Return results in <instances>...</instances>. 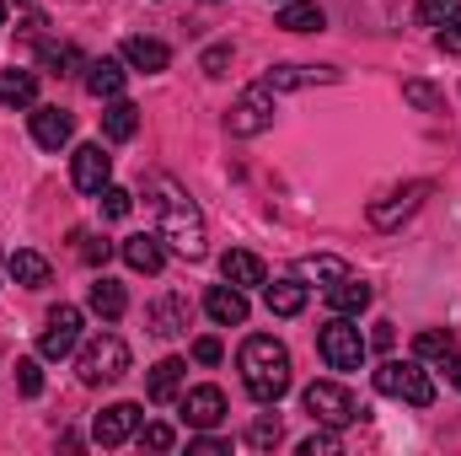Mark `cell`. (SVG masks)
I'll list each match as a JSON object with an SVG mask.
<instances>
[{"instance_id": "obj_7", "label": "cell", "mask_w": 461, "mask_h": 456, "mask_svg": "<svg viewBox=\"0 0 461 456\" xmlns=\"http://www.w3.org/2000/svg\"><path fill=\"white\" fill-rule=\"evenodd\" d=\"M317 349H322L328 370H359V365H365V354H370V343L359 339V328H354L348 317H333V323L317 333Z\"/></svg>"}, {"instance_id": "obj_19", "label": "cell", "mask_w": 461, "mask_h": 456, "mask_svg": "<svg viewBox=\"0 0 461 456\" xmlns=\"http://www.w3.org/2000/svg\"><path fill=\"white\" fill-rule=\"evenodd\" d=\"M183 376H188V365H183L177 354H167L161 365H150L145 397H150V403H177V392H183Z\"/></svg>"}, {"instance_id": "obj_16", "label": "cell", "mask_w": 461, "mask_h": 456, "mask_svg": "<svg viewBox=\"0 0 461 456\" xmlns=\"http://www.w3.org/2000/svg\"><path fill=\"white\" fill-rule=\"evenodd\" d=\"M123 65L140 70V76H161L172 65V49L161 38H123Z\"/></svg>"}, {"instance_id": "obj_41", "label": "cell", "mask_w": 461, "mask_h": 456, "mask_svg": "<svg viewBox=\"0 0 461 456\" xmlns=\"http://www.w3.org/2000/svg\"><path fill=\"white\" fill-rule=\"evenodd\" d=\"M435 43H440L446 54H461V16H451L446 27H435Z\"/></svg>"}, {"instance_id": "obj_11", "label": "cell", "mask_w": 461, "mask_h": 456, "mask_svg": "<svg viewBox=\"0 0 461 456\" xmlns=\"http://www.w3.org/2000/svg\"><path fill=\"white\" fill-rule=\"evenodd\" d=\"M344 70H333V65H274L268 76H263V87L279 97V92H301V87H333Z\"/></svg>"}, {"instance_id": "obj_10", "label": "cell", "mask_w": 461, "mask_h": 456, "mask_svg": "<svg viewBox=\"0 0 461 456\" xmlns=\"http://www.w3.org/2000/svg\"><path fill=\"white\" fill-rule=\"evenodd\" d=\"M70 183H76L81 194H103V188L113 183V156H108L103 145H76V156H70Z\"/></svg>"}, {"instance_id": "obj_34", "label": "cell", "mask_w": 461, "mask_h": 456, "mask_svg": "<svg viewBox=\"0 0 461 456\" xmlns=\"http://www.w3.org/2000/svg\"><path fill=\"white\" fill-rule=\"evenodd\" d=\"M451 16H461V0H419V27H446Z\"/></svg>"}, {"instance_id": "obj_42", "label": "cell", "mask_w": 461, "mask_h": 456, "mask_svg": "<svg viewBox=\"0 0 461 456\" xmlns=\"http://www.w3.org/2000/svg\"><path fill=\"white\" fill-rule=\"evenodd\" d=\"M226 65H230V43L204 49V76H226Z\"/></svg>"}, {"instance_id": "obj_46", "label": "cell", "mask_w": 461, "mask_h": 456, "mask_svg": "<svg viewBox=\"0 0 461 456\" xmlns=\"http://www.w3.org/2000/svg\"><path fill=\"white\" fill-rule=\"evenodd\" d=\"M0 27H5V0H0Z\"/></svg>"}, {"instance_id": "obj_5", "label": "cell", "mask_w": 461, "mask_h": 456, "mask_svg": "<svg viewBox=\"0 0 461 456\" xmlns=\"http://www.w3.org/2000/svg\"><path fill=\"white\" fill-rule=\"evenodd\" d=\"M306 414H312L317 424H328V430H348L365 408L354 403V392L339 387V381H312V387H306Z\"/></svg>"}, {"instance_id": "obj_27", "label": "cell", "mask_w": 461, "mask_h": 456, "mask_svg": "<svg viewBox=\"0 0 461 456\" xmlns=\"http://www.w3.org/2000/svg\"><path fill=\"white\" fill-rule=\"evenodd\" d=\"M295 274L306 279V290H312V285H322V290H328V285H339V279L348 274V263L322 252V258H301V263H295Z\"/></svg>"}, {"instance_id": "obj_24", "label": "cell", "mask_w": 461, "mask_h": 456, "mask_svg": "<svg viewBox=\"0 0 461 456\" xmlns=\"http://www.w3.org/2000/svg\"><path fill=\"white\" fill-rule=\"evenodd\" d=\"M86 92L103 97V103L123 97V59H92L86 65Z\"/></svg>"}, {"instance_id": "obj_18", "label": "cell", "mask_w": 461, "mask_h": 456, "mask_svg": "<svg viewBox=\"0 0 461 456\" xmlns=\"http://www.w3.org/2000/svg\"><path fill=\"white\" fill-rule=\"evenodd\" d=\"M70 134H76V118L65 114V108H38V103H32V140H38L43 150L70 145Z\"/></svg>"}, {"instance_id": "obj_32", "label": "cell", "mask_w": 461, "mask_h": 456, "mask_svg": "<svg viewBox=\"0 0 461 456\" xmlns=\"http://www.w3.org/2000/svg\"><path fill=\"white\" fill-rule=\"evenodd\" d=\"M70 242H76V258H81V263H108V252H113L97 231H86V226L70 231Z\"/></svg>"}, {"instance_id": "obj_39", "label": "cell", "mask_w": 461, "mask_h": 456, "mask_svg": "<svg viewBox=\"0 0 461 456\" xmlns=\"http://www.w3.org/2000/svg\"><path fill=\"white\" fill-rule=\"evenodd\" d=\"M140 446H145V451H172V446H177V430H172V424H145V430H140Z\"/></svg>"}, {"instance_id": "obj_15", "label": "cell", "mask_w": 461, "mask_h": 456, "mask_svg": "<svg viewBox=\"0 0 461 456\" xmlns=\"http://www.w3.org/2000/svg\"><path fill=\"white\" fill-rule=\"evenodd\" d=\"M204 312H210V323H221V328H241L247 323V296H241V285H210V296H204Z\"/></svg>"}, {"instance_id": "obj_30", "label": "cell", "mask_w": 461, "mask_h": 456, "mask_svg": "<svg viewBox=\"0 0 461 456\" xmlns=\"http://www.w3.org/2000/svg\"><path fill=\"white\" fill-rule=\"evenodd\" d=\"M43 65H49L54 76H81L92 59H81V49H76V43H43Z\"/></svg>"}, {"instance_id": "obj_37", "label": "cell", "mask_w": 461, "mask_h": 456, "mask_svg": "<svg viewBox=\"0 0 461 456\" xmlns=\"http://www.w3.org/2000/svg\"><path fill=\"white\" fill-rule=\"evenodd\" d=\"M16 392H22V397H38V392H43V370H38V360H16Z\"/></svg>"}, {"instance_id": "obj_38", "label": "cell", "mask_w": 461, "mask_h": 456, "mask_svg": "<svg viewBox=\"0 0 461 456\" xmlns=\"http://www.w3.org/2000/svg\"><path fill=\"white\" fill-rule=\"evenodd\" d=\"M247 446H252V451H274V446H279V419H258V424L247 430Z\"/></svg>"}, {"instance_id": "obj_3", "label": "cell", "mask_w": 461, "mask_h": 456, "mask_svg": "<svg viewBox=\"0 0 461 456\" xmlns=\"http://www.w3.org/2000/svg\"><path fill=\"white\" fill-rule=\"evenodd\" d=\"M375 392L381 397H402L413 408H429L435 403V381L419 360H381L375 365Z\"/></svg>"}, {"instance_id": "obj_36", "label": "cell", "mask_w": 461, "mask_h": 456, "mask_svg": "<svg viewBox=\"0 0 461 456\" xmlns=\"http://www.w3.org/2000/svg\"><path fill=\"white\" fill-rule=\"evenodd\" d=\"M97 199H103V215H108V221H123V215L134 210V194H129V188H113V183H108Z\"/></svg>"}, {"instance_id": "obj_9", "label": "cell", "mask_w": 461, "mask_h": 456, "mask_svg": "<svg viewBox=\"0 0 461 456\" xmlns=\"http://www.w3.org/2000/svg\"><path fill=\"white\" fill-rule=\"evenodd\" d=\"M76 343H81V306H54V312L43 317L38 354H43V360H65Z\"/></svg>"}, {"instance_id": "obj_4", "label": "cell", "mask_w": 461, "mask_h": 456, "mask_svg": "<svg viewBox=\"0 0 461 456\" xmlns=\"http://www.w3.org/2000/svg\"><path fill=\"white\" fill-rule=\"evenodd\" d=\"M76 370H81V381H86V387H108V381H118V376L129 370V343L113 339V333L92 339L86 349H81Z\"/></svg>"}, {"instance_id": "obj_21", "label": "cell", "mask_w": 461, "mask_h": 456, "mask_svg": "<svg viewBox=\"0 0 461 456\" xmlns=\"http://www.w3.org/2000/svg\"><path fill=\"white\" fill-rule=\"evenodd\" d=\"M5 269H11V279H16V285H27V290H43V285L54 279L49 258H43V252H32V247H16V252L5 258Z\"/></svg>"}, {"instance_id": "obj_26", "label": "cell", "mask_w": 461, "mask_h": 456, "mask_svg": "<svg viewBox=\"0 0 461 456\" xmlns=\"http://www.w3.org/2000/svg\"><path fill=\"white\" fill-rule=\"evenodd\" d=\"M0 103L5 108H32L38 103V76L32 70H0Z\"/></svg>"}, {"instance_id": "obj_33", "label": "cell", "mask_w": 461, "mask_h": 456, "mask_svg": "<svg viewBox=\"0 0 461 456\" xmlns=\"http://www.w3.org/2000/svg\"><path fill=\"white\" fill-rule=\"evenodd\" d=\"M451 349H456V339H451V333H440V328H429V333H419V339H413V354H419V360H446Z\"/></svg>"}, {"instance_id": "obj_8", "label": "cell", "mask_w": 461, "mask_h": 456, "mask_svg": "<svg viewBox=\"0 0 461 456\" xmlns=\"http://www.w3.org/2000/svg\"><path fill=\"white\" fill-rule=\"evenodd\" d=\"M274 123V92L258 81V87H247L241 97H236V108L226 114V129L236 140H252V134H263Z\"/></svg>"}, {"instance_id": "obj_43", "label": "cell", "mask_w": 461, "mask_h": 456, "mask_svg": "<svg viewBox=\"0 0 461 456\" xmlns=\"http://www.w3.org/2000/svg\"><path fill=\"white\" fill-rule=\"evenodd\" d=\"M221 354H226L221 339H210V333H204V339H194V360H199V365H221Z\"/></svg>"}, {"instance_id": "obj_13", "label": "cell", "mask_w": 461, "mask_h": 456, "mask_svg": "<svg viewBox=\"0 0 461 456\" xmlns=\"http://www.w3.org/2000/svg\"><path fill=\"white\" fill-rule=\"evenodd\" d=\"M188 323H194V306H188V296H177V290H167V296L150 306V333H156V339H177V333H188Z\"/></svg>"}, {"instance_id": "obj_2", "label": "cell", "mask_w": 461, "mask_h": 456, "mask_svg": "<svg viewBox=\"0 0 461 456\" xmlns=\"http://www.w3.org/2000/svg\"><path fill=\"white\" fill-rule=\"evenodd\" d=\"M236 365H241V387H247L252 403H279L290 392V381H295L290 376V349L274 333H252V339L241 343Z\"/></svg>"}, {"instance_id": "obj_12", "label": "cell", "mask_w": 461, "mask_h": 456, "mask_svg": "<svg viewBox=\"0 0 461 456\" xmlns=\"http://www.w3.org/2000/svg\"><path fill=\"white\" fill-rule=\"evenodd\" d=\"M134 430H140V408H134V403H113V408H103V414H97V424H92V441L108 451V446H123Z\"/></svg>"}, {"instance_id": "obj_40", "label": "cell", "mask_w": 461, "mask_h": 456, "mask_svg": "<svg viewBox=\"0 0 461 456\" xmlns=\"http://www.w3.org/2000/svg\"><path fill=\"white\" fill-rule=\"evenodd\" d=\"M188 451H199V456H226V451H230V441H221V435H210V430H199V435L188 441Z\"/></svg>"}, {"instance_id": "obj_17", "label": "cell", "mask_w": 461, "mask_h": 456, "mask_svg": "<svg viewBox=\"0 0 461 456\" xmlns=\"http://www.w3.org/2000/svg\"><path fill=\"white\" fill-rule=\"evenodd\" d=\"M167 242L161 236H150V231H134V236H123V263L134 269V274H161V263H167V252H161Z\"/></svg>"}, {"instance_id": "obj_22", "label": "cell", "mask_w": 461, "mask_h": 456, "mask_svg": "<svg viewBox=\"0 0 461 456\" xmlns=\"http://www.w3.org/2000/svg\"><path fill=\"white\" fill-rule=\"evenodd\" d=\"M263 301H268V312H274V317H301V312H306V279H301V274L274 279V285L263 290Z\"/></svg>"}, {"instance_id": "obj_45", "label": "cell", "mask_w": 461, "mask_h": 456, "mask_svg": "<svg viewBox=\"0 0 461 456\" xmlns=\"http://www.w3.org/2000/svg\"><path fill=\"white\" fill-rule=\"evenodd\" d=\"M375 349H392V323H375Z\"/></svg>"}, {"instance_id": "obj_20", "label": "cell", "mask_w": 461, "mask_h": 456, "mask_svg": "<svg viewBox=\"0 0 461 456\" xmlns=\"http://www.w3.org/2000/svg\"><path fill=\"white\" fill-rule=\"evenodd\" d=\"M221 274H226L230 285H241V290H252V285H268V269H263V258H258V252H247V247H230L226 258H221Z\"/></svg>"}, {"instance_id": "obj_28", "label": "cell", "mask_w": 461, "mask_h": 456, "mask_svg": "<svg viewBox=\"0 0 461 456\" xmlns=\"http://www.w3.org/2000/svg\"><path fill=\"white\" fill-rule=\"evenodd\" d=\"M134 129H140V108L123 103V97H113V103L103 108V134H108V140H134Z\"/></svg>"}, {"instance_id": "obj_29", "label": "cell", "mask_w": 461, "mask_h": 456, "mask_svg": "<svg viewBox=\"0 0 461 456\" xmlns=\"http://www.w3.org/2000/svg\"><path fill=\"white\" fill-rule=\"evenodd\" d=\"M86 301H92V312H97V317H108V323H113V317H123V306H129L123 285H113L108 274H103V279L92 285V296H86Z\"/></svg>"}, {"instance_id": "obj_25", "label": "cell", "mask_w": 461, "mask_h": 456, "mask_svg": "<svg viewBox=\"0 0 461 456\" xmlns=\"http://www.w3.org/2000/svg\"><path fill=\"white\" fill-rule=\"evenodd\" d=\"M279 27H285V32H322V27H328V11H322L317 0H285Z\"/></svg>"}, {"instance_id": "obj_1", "label": "cell", "mask_w": 461, "mask_h": 456, "mask_svg": "<svg viewBox=\"0 0 461 456\" xmlns=\"http://www.w3.org/2000/svg\"><path fill=\"white\" fill-rule=\"evenodd\" d=\"M145 199H150V210H156V236H161V242H167L177 258L199 263V258L210 252L204 215H199V205L188 199V188H183L177 178H167V172H150V178H145Z\"/></svg>"}, {"instance_id": "obj_23", "label": "cell", "mask_w": 461, "mask_h": 456, "mask_svg": "<svg viewBox=\"0 0 461 456\" xmlns=\"http://www.w3.org/2000/svg\"><path fill=\"white\" fill-rule=\"evenodd\" d=\"M370 296H375V290H370L365 279H354V274H344L339 285H328V306H333L339 317H359V312L370 306Z\"/></svg>"}, {"instance_id": "obj_47", "label": "cell", "mask_w": 461, "mask_h": 456, "mask_svg": "<svg viewBox=\"0 0 461 456\" xmlns=\"http://www.w3.org/2000/svg\"><path fill=\"white\" fill-rule=\"evenodd\" d=\"M0 263H5V258H0Z\"/></svg>"}, {"instance_id": "obj_6", "label": "cell", "mask_w": 461, "mask_h": 456, "mask_svg": "<svg viewBox=\"0 0 461 456\" xmlns=\"http://www.w3.org/2000/svg\"><path fill=\"white\" fill-rule=\"evenodd\" d=\"M435 194V183H402V188H392V194H381L375 205H370V226L375 231H402V221H413L419 210H424V199Z\"/></svg>"}, {"instance_id": "obj_14", "label": "cell", "mask_w": 461, "mask_h": 456, "mask_svg": "<svg viewBox=\"0 0 461 456\" xmlns=\"http://www.w3.org/2000/svg\"><path fill=\"white\" fill-rule=\"evenodd\" d=\"M183 419H188V430H215L226 419V392L221 387H194L183 397Z\"/></svg>"}, {"instance_id": "obj_35", "label": "cell", "mask_w": 461, "mask_h": 456, "mask_svg": "<svg viewBox=\"0 0 461 456\" xmlns=\"http://www.w3.org/2000/svg\"><path fill=\"white\" fill-rule=\"evenodd\" d=\"M339 451H344V441H339V430H328V424L301 441V456H339Z\"/></svg>"}, {"instance_id": "obj_31", "label": "cell", "mask_w": 461, "mask_h": 456, "mask_svg": "<svg viewBox=\"0 0 461 456\" xmlns=\"http://www.w3.org/2000/svg\"><path fill=\"white\" fill-rule=\"evenodd\" d=\"M402 97H408L419 114H446V92L429 87V81H402Z\"/></svg>"}, {"instance_id": "obj_44", "label": "cell", "mask_w": 461, "mask_h": 456, "mask_svg": "<svg viewBox=\"0 0 461 456\" xmlns=\"http://www.w3.org/2000/svg\"><path fill=\"white\" fill-rule=\"evenodd\" d=\"M440 365H446V376H451V387L461 392V349H451V354H446Z\"/></svg>"}]
</instances>
